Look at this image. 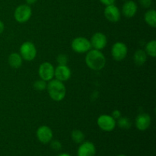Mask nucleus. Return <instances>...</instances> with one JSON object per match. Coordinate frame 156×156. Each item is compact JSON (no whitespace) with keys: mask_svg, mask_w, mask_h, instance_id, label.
I'll return each instance as SVG.
<instances>
[{"mask_svg":"<svg viewBox=\"0 0 156 156\" xmlns=\"http://www.w3.org/2000/svg\"><path fill=\"white\" fill-rule=\"evenodd\" d=\"M85 56V63L88 68L94 71H99L105 66L106 58L101 50H90Z\"/></svg>","mask_w":156,"mask_h":156,"instance_id":"nucleus-1","label":"nucleus"},{"mask_svg":"<svg viewBox=\"0 0 156 156\" xmlns=\"http://www.w3.org/2000/svg\"><path fill=\"white\" fill-rule=\"evenodd\" d=\"M47 90L50 98L55 101H61L65 98L66 94V88L63 82L57 79H52L49 81L47 85Z\"/></svg>","mask_w":156,"mask_h":156,"instance_id":"nucleus-2","label":"nucleus"},{"mask_svg":"<svg viewBox=\"0 0 156 156\" xmlns=\"http://www.w3.org/2000/svg\"><path fill=\"white\" fill-rule=\"evenodd\" d=\"M32 15L31 8L29 5H20L15 9L14 12V17L18 23H25L30 20Z\"/></svg>","mask_w":156,"mask_h":156,"instance_id":"nucleus-3","label":"nucleus"},{"mask_svg":"<svg viewBox=\"0 0 156 156\" xmlns=\"http://www.w3.org/2000/svg\"><path fill=\"white\" fill-rule=\"evenodd\" d=\"M20 55L26 61H32L37 56V49L30 41H25L20 47Z\"/></svg>","mask_w":156,"mask_h":156,"instance_id":"nucleus-4","label":"nucleus"},{"mask_svg":"<svg viewBox=\"0 0 156 156\" xmlns=\"http://www.w3.org/2000/svg\"><path fill=\"white\" fill-rule=\"evenodd\" d=\"M71 47L73 51L77 53H85L91 49L89 40L83 37H78L73 39Z\"/></svg>","mask_w":156,"mask_h":156,"instance_id":"nucleus-5","label":"nucleus"},{"mask_svg":"<svg viewBox=\"0 0 156 156\" xmlns=\"http://www.w3.org/2000/svg\"><path fill=\"white\" fill-rule=\"evenodd\" d=\"M97 124L99 126V128L103 131L111 132L116 127L117 123H116L115 119L113 118L111 115L102 114L98 118Z\"/></svg>","mask_w":156,"mask_h":156,"instance_id":"nucleus-6","label":"nucleus"},{"mask_svg":"<svg viewBox=\"0 0 156 156\" xmlns=\"http://www.w3.org/2000/svg\"><path fill=\"white\" fill-rule=\"evenodd\" d=\"M127 46L123 42H116L111 48V56L116 61L123 60L127 56Z\"/></svg>","mask_w":156,"mask_h":156,"instance_id":"nucleus-7","label":"nucleus"},{"mask_svg":"<svg viewBox=\"0 0 156 156\" xmlns=\"http://www.w3.org/2000/svg\"><path fill=\"white\" fill-rule=\"evenodd\" d=\"M55 68L50 62H45L41 64L38 69V75L40 78L46 82L52 80L54 77Z\"/></svg>","mask_w":156,"mask_h":156,"instance_id":"nucleus-8","label":"nucleus"},{"mask_svg":"<svg viewBox=\"0 0 156 156\" xmlns=\"http://www.w3.org/2000/svg\"><path fill=\"white\" fill-rule=\"evenodd\" d=\"M90 43H91V48L94 50H101L105 49V47L107 46L108 39L105 34L101 32H97L92 35L90 40Z\"/></svg>","mask_w":156,"mask_h":156,"instance_id":"nucleus-9","label":"nucleus"},{"mask_svg":"<svg viewBox=\"0 0 156 156\" xmlns=\"http://www.w3.org/2000/svg\"><path fill=\"white\" fill-rule=\"evenodd\" d=\"M104 14L106 19L113 23H116L120 21V15H121L120 9L114 4L106 5Z\"/></svg>","mask_w":156,"mask_h":156,"instance_id":"nucleus-10","label":"nucleus"},{"mask_svg":"<svg viewBox=\"0 0 156 156\" xmlns=\"http://www.w3.org/2000/svg\"><path fill=\"white\" fill-rule=\"evenodd\" d=\"M37 138L41 142V143L47 144L50 143L53 140V131L49 126H41L37 129L36 132Z\"/></svg>","mask_w":156,"mask_h":156,"instance_id":"nucleus-11","label":"nucleus"},{"mask_svg":"<svg viewBox=\"0 0 156 156\" xmlns=\"http://www.w3.org/2000/svg\"><path fill=\"white\" fill-rule=\"evenodd\" d=\"M96 149L91 142H83L80 144L77 151L78 156H95Z\"/></svg>","mask_w":156,"mask_h":156,"instance_id":"nucleus-12","label":"nucleus"},{"mask_svg":"<svg viewBox=\"0 0 156 156\" xmlns=\"http://www.w3.org/2000/svg\"><path fill=\"white\" fill-rule=\"evenodd\" d=\"M152 119L151 117L146 113H142L136 117L135 120V124L137 129L140 131H145L150 126Z\"/></svg>","mask_w":156,"mask_h":156,"instance_id":"nucleus-13","label":"nucleus"},{"mask_svg":"<svg viewBox=\"0 0 156 156\" xmlns=\"http://www.w3.org/2000/svg\"><path fill=\"white\" fill-rule=\"evenodd\" d=\"M71 70L67 65H58L55 69L54 77H56V79L62 82L69 80L71 77Z\"/></svg>","mask_w":156,"mask_h":156,"instance_id":"nucleus-14","label":"nucleus"},{"mask_svg":"<svg viewBox=\"0 0 156 156\" xmlns=\"http://www.w3.org/2000/svg\"><path fill=\"white\" fill-rule=\"evenodd\" d=\"M137 9L138 8L136 3L132 0H129L123 4L122 7V13L126 18H131L135 16L137 12Z\"/></svg>","mask_w":156,"mask_h":156,"instance_id":"nucleus-15","label":"nucleus"},{"mask_svg":"<svg viewBox=\"0 0 156 156\" xmlns=\"http://www.w3.org/2000/svg\"><path fill=\"white\" fill-rule=\"evenodd\" d=\"M8 62L11 67L14 69H18L21 66L23 62V59L20 53H12L9 55Z\"/></svg>","mask_w":156,"mask_h":156,"instance_id":"nucleus-16","label":"nucleus"},{"mask_svg":"<svg viewBox=\"0 0 156 156\" xmlns=\"http://www.w3.org/2000/svg\"><path fill=\"white\" fill-rule=\"evenodd\" d=\"M146 60H147V54L145 50L140 49L135 52L133 56V61L134 63L137 66H142L143 65H144Z\"/></svg>","mask_w":156,"mask_h":156,"instance_id":"nucleus-17","label":"nucleus"},{"mask_svg":"<svg viewBox=\"0 0 156 156\" xmlns=\"http://www.w3.org/2000/svg\"><path fill=\"white\" fill-rule=\"evenodd\" d=\"M145 21L152 27H156V12L155 9H149L145 13Z\"/></svg>","mask_w":156,"mask_h":156,"instance_id":"nucleus-18","label":"nucleus"},{"mask_svg":"<svg viewBox=\"0 0 156 156\" xmlns=\"http://www.w3.org/2000/svg\"><path fill=\"white\" fill-rule=\"evenodd\" d=\"M145 52L146 54L150 56L151 57H155L156 56V41L155 40L150 41L148 42L146 45Z\"/></svg>","mask_w":156,"mask_h":156,"instance_id":"nucleus-19","label":"nucleus"},{"mask_svg":"<svg viewBox=\"0 0 156 156\" xmlns=\"http://www.w3.org/2000/svg\"><path fill=\"white\" fill-rule=\"evenodd\" d=\"M72 140L77 144H81L85 140V134L79 129H74L71 133Z\"/></svg>","mask_w":156,"mask_h":156,"instance_id":"nucleus-20","label":"nucleus"},{"mask_svg":"<svg viewBox=\"0 0 156 156\" xmlns=\"http://www.w3.org/2000/svg\"><path fill=\"white\" fill-rule=\"evenodd\" d=\"M116 123L118 125L119 127L123 129H129L132 126L130 120L126 117H120V118L116 120Z\"/></svg>","mask_w":156,"mask_h":156,"instance_id":"nucleus-21","label":"nucleus"},{"mask_svg":"<svg viewBox=\"0 0 156 156\" xmlns=\"http://www.w3.org/2000/svg\"><path fill=\"white\" fill-rule=\"evenodd\" d=\"M47 82L41 79H39V80H37L36 82L34 83V89L37 90V91H42L47 89Z\"/></svg>","mask_w":156,"mask_h":156,"instance_id":"nucleus-22","label":"nucleus"},{"mask_svg":"<svg viewBox=\"0 0 156 156\" xmlns=\"http://www.w3.org/2000/svg\"><path fill=\"white\" fill-rule=\"evenodd\" d=\"M68 56L66 54H59L56 58L58 65H67L68 63Z\"/></svg>","mask_w":156,"mask_h":156,"instance_id":"nucleus-23","label":"nucleus"},{"mask_svg":"<svg viewBox=\"0 0 156 156\" xmlns=\"http://www.w3.org/2000/svg\"><path fill=\"white\" fill-rule=\"evenodd\" d=\"M50 146L52 149L55 151H59L62 149V143L57 140H53V141H50Z\"/></svg>","mask_w":156,"mask_h":156,"instance_id":"nucleus-24","label":"nucleus"},{"mask_svg":"<svg viewBox=\"0 0 156 156\" xmlns=\"http://www.w3.org/2000/svg\"><path fill=\"white\" fill-rule=\"evenodd\" d=\"M139 2L142 7L146 8V9L150 7L152 4V0H139Z\"/></svg>","mask_w":156,"mask_h":156,"instance_id":"nucleus-25","label":"nucleus"},{"mask_svg":"<svg viewBox=\"0 0 156 156\" xmlns=\"http://www.w3.org/2000/svg\"><path fill=\"white\" fill-rule=\"evenodd\" d=\"M111 116L113 117V118L117 120V119H119L121 117V112L119 110H114L112 112V114H111Z\"/></svg>","mask_w":156,"mask_h":156,"instance_id":"nucleus-26","label":"nucleus"},{"mask_svg":"<svg viewBox=\"0 0 156 156\" xmlns=\"http://www.w3.org/2000/svg\"><path fill=\"white\" fill-rule=\"evenodd\" d=\"M115 1L116 0H100L101 2L103 5H105V6L109 5L114 4Z\"/></svg>","mask_w":156,"mask_h":156,"instance_id":"nucleus-27","label":"nucleus"},{"mask_svg":"<svg viewBox=\"0 0 156 156\" xmlns=\"http://www.w3.org/2000/svg\"><path fill=\"white\" fill-rule=\"evenodd\" d=\"M4 29H5L4 24H3L2 21H0V34H2L3 31H4Z\"/></svg>","mask_w":156,"mask_h":156,"instance_id":"nucleus-28","label":"nucleus"},{"mask_svg":"<svg viewBox=\"0 0 156 156\" xmlns=\"http://www.w3.org/2000/svg\"><path fill=\"white\" fill-rule=\"evenodd\" d=\"M25 1L27 5H32V4H34L37 0H25Z\"/></svg>","mask_w":156,"mask_h":156,"instance_id":"nucleus-29","label":"nucleus"},{"mask_svg":"<svg viewBox=\"0 0 156 156\" xmlns=\"http://www.w3.org/2000/svg\"><path fill=\"white\" fill-rule=\"evenodd\" d=\"M57 156H71V155H69V154L67 153H62V154H59V155H58Z\"/></svg>","mask_w":156,"mask_h":156,"instance_id":"nucleus-30","label":"nucleus"},{"mask_svg":"<svg viewBox=\"0 0 156 156\" xmlns=\"http://www.w3.org/2000/svg\"><path fill=\"white\" fill-rule=\"evenodd\" d=\"M117 156H126V155H123V154H120V155H118Z\"/></svg>","mask_w":156,"mask_h":156,"instance_id":"nucleus-31","label":"nucleus"}]
</instances>
